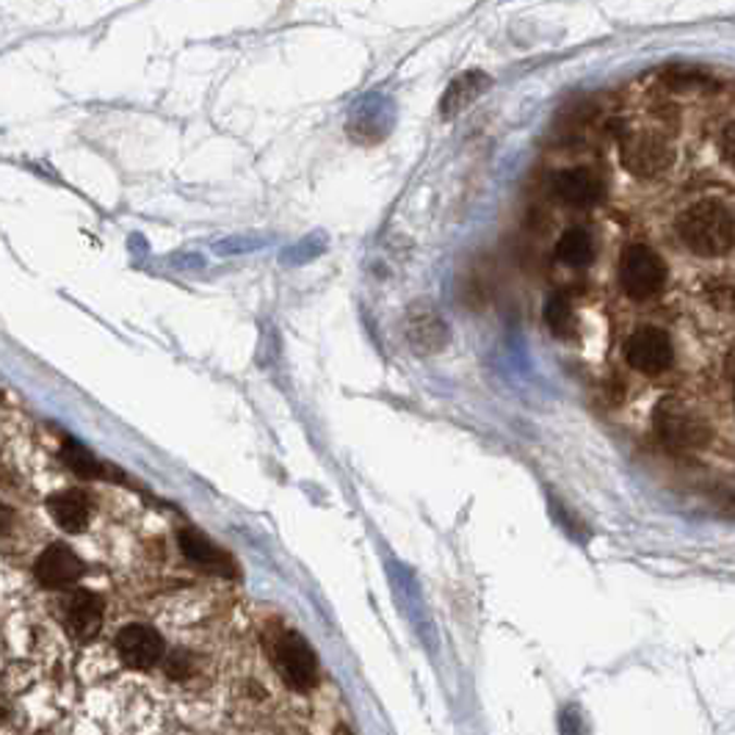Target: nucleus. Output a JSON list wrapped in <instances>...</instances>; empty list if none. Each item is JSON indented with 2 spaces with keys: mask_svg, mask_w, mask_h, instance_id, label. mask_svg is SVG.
I'll return each mask as SVG.
<instances>
[{
  "mask_svg": "<svg viewBox=\"0 0 735 735\" xmlns=\"http://www.w3.org/2000/svg\"><path fill=\"white\" fill-rule=\"evenodd\" d=\"M620 285L636 302H647L658 296L666 285L664 257L647 244L625 246L620 257Z\"/></svg>",
  "mask_w": 735,
  "mask_h": 735,
  "instance_id": "obj_3",
  "label": "nucleus"
},
{
  "mask_svg": "<svg viewBox=\"0 0 735 735\" xmlns=\"http://www.w3.org/2000/svg\"><path fill=\"white\" fill-rule=\"evenodd\" d=\"M61 611H64L66 630L78 641H89L100 634L102 611H106V603H102L100 595L78 589V592L66 595Z\"/></svg>",
  "mask_w": 735,
  "mask_h": 735,
  "instance_id": "obj_9",
  "label": "nucleus"
},
{
  "mask_svg": "<svg viewBox=\"0 0 735 735\" xmlns=\"http://www.w3.org/2000/svg\"><path fill=\"white\" fill-rule=\"evenodd\" d=\"M274 664L282 681L293 688V691H313L318 683V661L313 647L302 639L299 634H282L274 647Z\"/></svg>",
  "mask_w": 735,
  "mask_h": 735,
  "instance_id": "obj_4",
  "label": "nucleus"
},
{
  "mask_svg": "<svg viewBox=\"0 0 735 735\" xmlns=\"http://www.w3.org/2000/svg\"><path fill=\"white\" fill-rule=\"evenodd\" d=\"M86 573V564L75 556V550L66 544H50L39 553L34 564L36 580L45 589H70L72 584H78Z\"/></svg>",
  "mask_w": 735,
  "mask_h": 735,
  "instance_id": "obj_8",
  "label": "nucleus"
},
{
  "mask_svg": "<svg viewBox=\"0 0 735 735\" xmlns=\"http://www.w3.org/2000/svg\"><path fill=\"white\" fill-rule=\"evenodd\" d=\"M407 338L418 354H434L449 341V329L431 305H415L407 318Z\"/></svg>",
  "mask_w": 735,
  "mask_h": 735,
  "instance_id": "obj_11",
  "label": "nucleus"
},
{
  "mask_svg": "<svg viewBox=\"0 0 735 735\" xmlns=\"http://www.w3.org/2000/svg\"><path fill=\"white\" fill-rule=\"evenodd\" d=\"M724 382L733 384V352H727V357H724Z\"/></svg>",
  "mask_w": 735,
  "mask_h": 735,
  "instance_id": "obj_21",
  "label": "nucleus"
},
{
  "mask_svg": "<svg viewBox=\"0 0 735 735\" xmlns=\"http://www.w3.org/2000/svg\"><path fill=\"white\" fill-rule=\"evenodd\" d=\"M544 321L548 327L553 329V335L559 338H569L578 327V318H575V307L569 305L567 296L556 293V296H550L548 305H544Z\"/></svg>",
  "mask_w": 735,
  "mask_h": 735,
  "instance_id": "obj_17",
  "label": "nucleus"
},
{
  "mask_svg": "<svg viewBox=\"0 0 735 735\" xmlns=\"http://www.w3.org/2000/svg\"><path fill=\"white\" fill-rule=\"evenodd\" d=\"M677 235L700 257H722L733 249V208L724 199L708 197L688 205L677 219Z\"/></svg>",
  "mask_w": 735,
  "mask_h": 735,
  "instance_id": "obj_1",
  "label": "nucleus"
},
{
  "mask_svg": "<svg viewBox=\"0 0 735 735\" xmlns=\"http://www.w3.org/2000/svg\"><path fill=\"white\" fill-rule=\"evenodd\" d=\"M556 260L569 269H586L595 260V241L584 228L564 230L556 244Z\"/></svg>",
  "mask_w": 735,
  "mask_h": 735,
  "instance_id": "obj_14",
  "label": "nucleus"
},
{
  "mask_svg": "<svg viewBox=\"0 0 735 735\" xmlns=\"http://www.w3.org/2000/svg\"><path fill=\"white\" fill-rule=\"evenodd\" d=\"M177 542H180V550H183V556H186L188 562L199 564V567L210 569V573H219V575L233 573V562H230L228 553H224L222 548H216V544L210 542L205 534H199L197 528H183V531L177 534Z\"/></svg>",
  "mask_w": 735,
  "mask_h": 735,
  "instance_id": "obj_12",
  "label": "nucleus"
},
{
  "mask_svg": "<svg viewBox=\"0 0 735 735\" xmlns=\"http://www.w3.org/2000/svg\"><path fill=\"white\" fill-rule=\"evenodd\" d=\"M553 194L569 208H592L603 199V180L592 169H564L553 177Z\"/></svg>",
  "mask_w": 735,
  "mask_h": 735,
  "instance_id": "obj_10",
  "label": "nucleus"
},
{
  "mask_svg": "<svg viewBox=\"0 0 735 735\" xmlns=\"http://www.w3.org/2000/svg\"><path fill=\"white\" fill-rule=\"evenodd\" d=\"M622 163L636 177H656L664 172L672 161V150L664 136H658L656 131H628L620 142Z\"/></svg>",
  "mask_w": 735,
  "mask_h": 735,
  "instance_id": "obj_5",
  "label": "nucleus"
},
{
  "mask_svg": "<svg viewBox=\"0 0 735 735\" xmlns=\"http://www.w3.org/2000/svg\"><path fill=\"white\" fill-rule=\"evenodd\" d=\"M733 136H735V131H733V122H727V125L722 127V136H719V142H722V158L727 163H733V152H735V147H733Z\"/></svg>",
  "mask_w": 735,
  "mask_h": 735,
  "instance_id": "obj_19",
  "label": "nucleus"
},
{
  "mask_svg": "<svg viewBox=\"0 0 735 735\" xmlns=\"http://www.w3.org/2000/svg\"><path fill=\"white\" fill-rule=\"evenodd\" d=\"M48 512L53 514V520L59 523L64 531L81 534L89 526L91 501L89 495L81 490H61L48 498Z\"/></svg>",
  "mask_w": 735,
  "mask_h": 735,
  "instance_id": "obj_13",
  "label": "nucleus"
},
{
  "mask_svg": "<svg viewBox=\"0 0 735 735\" xmlns=\"http://www.w3.org/2000/svg\"><path fill=\"white\" fill-rule=\"evenodd\" d=\"M12 526H14L12 506H3V503H0V537L12 531Z\"/></svg>",
  "mask_w": 735,
  "mask_h": 735,
  "instance_id": "obj_20",
  "label": "nucleus"
},
{
  "mask_svg": "<svg viewBox=\"0 0 735 735\" xmlns=\"http://www.w3.org/2000/svg\"><path fill=\"white\" fill-rule=\"evenodd\" d=\"M61 460H64V465L70 467L72 473H78L81 479H102V476H108L106 467H102L84 445L75 443L72 437H66L64 445H61Z\"/></svg>",
  "mask_w": 735,
  "mask_h": 735,
  "instance_id": "obj_16",
  "label": "nucleus"
},
{
  "mask_svg": "<svg viewBox=\"0 0 735 735\" xmlns=\"http://www.w3.org/2000/svg\"><path fill=\"white\" fill-rule=\"evenodd\" d=\"M487 84H490V81H487L481 72H467V75H462V78L456 81V84H451V89L445 91L443 114L454 117L460 114V111H465L467 102L476 100V97L487 89Z\"/></svg>",
  "mask_w": 735,
  "mask_h": 735,
  "instance_id": "obj_15",
  "label": "nucleus"
},
{
  "mask_svg": "<svg viewBox=\"0 0 735 735\" xmlns=\"http://www.w3.org/2000/svg\"><path fill=\"white\" fill-rule=\"evenodd\" d=\"M117 652L131 670H152V666L161 664L167 647H163L161 634L156 628L133 622L117 634Z\"/></svg>",
  "mask_w": 735,
  "mask_h": 735,
  "instance_id": "obj_7",
  "label": "nucleus"
},
{
  "mask_svg": "<svg viewBox=\"0 0 735 735\" xmlns=\"http://www.w3.org/2000/svg\"><path fill=\"white\" fill-rule=\"evenodd\" d=\"M625 359L639 373L658 377V373L670 371L672 363H675V346H672V338L664 329L639 327L625 343Z\"/></svg>",
  "mask_w": 735,
  "mask_h": 735,
  "instance_id": "obj_6",
  "label": "nucleus"
},
{
  "mask_svg": "<svg viewBox=\"0 0 735 735\" xmlns=\"http://www.w3.org/2000/svg\"><path fill=\"white\" fill-rule=\"evenodd\" d=\"M658 440L672 451H697L711 443V426L686 401L664 399L652 415Z\"/></svg>",
  "mask_w": 735,
  "mask_h": 735,
  "instance_id": "obj_2",
  "label": "nucleus"
},
{
  "mask_svg": "<svg viewBox=\"0 0 735 735\" xmlns=\"http://www.w3.org/2000/svg\"><path fill=\"white\" fill-rule=\"evenodd\" d=\"M706 293H708V302H711L716 310H722V313L733 310V282H730V277H719V280L708 282Z\"/></svg>",
  "mask_w": 735,
  "mask_h": 735,
  "instance_id": "obj_18",
  "label": "nucleus"
}]
</instances>
